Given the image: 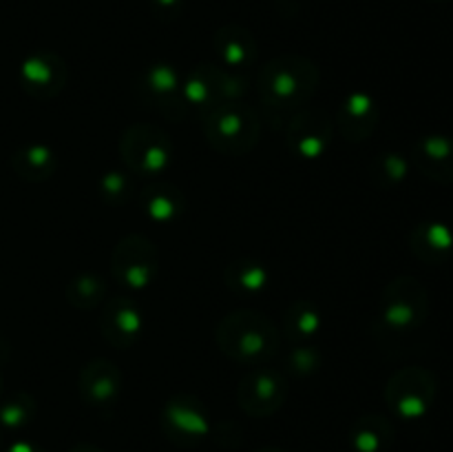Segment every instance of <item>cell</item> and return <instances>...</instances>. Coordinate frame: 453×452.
Instances as JSON below:
<instances>
[{
    "instance_id": "30",
    "label": "cell",
    "mask_w": 453,
    "mask_h": 452,
    "mask_svg": "<svg viewBox=\"0 0 453 452\" xmlns=\"http://www.w3.org/2000/svg\"><path fill=\"white\" fill-rule=\"evenodd\" d=\"M153 3L159 12H166V13H175L177 9H180V0H153Z\"/></svg>"
},
{
    "instance_id": "11",
    "label": "cell",
    "mask_w": 453,
    "mask_h": 452,
    "mask_svg": "<svg viewBox=\"0 0 453 452\" xmlns=\"http://www.w3.org/2000/svg\"><path fill=\"white\" fill-rule=\"evenodd\" d=\"M162 425L168 437L180 446H195L211 430V419L203 403L193 394H175L162 412Z\"/></svg>"
},
{
    "instance_id": "16",
    "label": "cell",
    "mask_w": 453,
    "mask_h": 452,
    "mask_svg": "<svg viewBox=\"0 0 453 452\" xmlns=\"http://www.w3.org/2000/svg\"><path fill=\"white\" fill-rule=\"evenodd\" d=\"M334 122L345 140L361 142L374 133L376 124H379V106L370 93L354 91L343 97Z\"/></svg>"
},
{
    "instance_id": "4",
    "label": "cell",
    "mask_w": 453,
    "mask_h": 452,
    "mask_svg": "<svg viewBox=\"0 0 453 452\" xmlns=\"http://www.w3.org/2000/svg\"><path fill=\"white\" fill-rule=\"evenodd\" d=\"M119 155L128 173L142 177L159 175L168 171L175 155L171 137L166 131L149 122L131 124L119 137Z\"/></svg>"
},
{
    "instance_id": "1",
    "label": "cell",
    "mask_w": 453,
    "mask_h": 452,
    "mask_svg": "<svg viewBox=\"0 0 453 452\" xmlns=\"http://www.w3.org/2000/svg\"><path fill=\"white\" fill-rule=\"evenodd\" d=\"M321 74L310 58L283 53L265 62L259 71V96L268 109L295 111L317 93Z\"/></svg>"
},
{
    "instance_id": "28",
    "label": "cell",
    "mask_w": 453,
    "mask_h": 452,
    "mask_svg": "<svg viewBox=\"0 0 453 452\" xmlns=\"http://www.w3.org/2000/svg\"><path fill=\"white\" fill-rule=\"evenodd\" d=\"M34 412V399L25 393H18L3 403V408H0V421H3L7 428H20V425L29 424Z\"/></svg>"
},
{
    "instance_id": "10",
    "label": "cell",
    "mask_w": 453,
    "mask_h": 452,
    "mask_svg": "<svg viewBox=\"0 0 453 452\" xmlns=\"http://www.w3.org/2000/svg\"><path fill=\"white\" fill-rule=\"evenodd\" d=\"M334 122L321 109L296 111L286 129V144L301 160H319L330 151Z\"/></svg>"
},
{
    "instance_id": "27",
    "label": "cell",
    "mask_w": 453,
    "mask_h": 452,
    "mask_svg": "<svg viewBox=\"0 0 453 452\" xmlns=\"http://www.w3.org/2000/svg\"><path fill=\"white\" fill-rule=\"evenodd\" d=\"M100 198L109 207H124L133 198V177L127 171H106L100 177Z\"/></svg>"
},
{
    "instance_id": "26",
    "label": "cell",
    "mask_w": 453,
    "mask_h": 452,
    "mask_svg": "<svg viewBox=\"0 0 453 452\" xmlns=\"http://www.w3.org/2000/svg\"><path fill=\"white\" fill-rule=\"evenodd\" d=\"M367 177L376 189H388L407 177V160L398 153H380L367 168Z\"/></svg>"
},
{
    "instance_id": "18",
    "label": "cell",
    "mask_w": 453,
    "mask_h": 452,
    "mask_svg": "<svg viewBox=\"0 0 453 452\" xmlns=\"http://www.w3.org/2000/svg\"><path fill=\"white\" fill-rule=\"evenodd\" d=\"M215 51L228 69H248L255 62L257 44L248 29L226 25L215 34Z\"/></svg>"
},
{
    "instance_id": "25",
    "label": "cell",
    "mask_w": 453,
    "mask_h": 452,
    "mask_svg": "<svg viewBox=\"0 0 453 452\" xmlns=\"http://www.w3.org/2000/svg\"><path fill=\"white\" fill-rule=\"evenodd\" d=\"M66 301L78 310H93L106 301V282L100 275L80 273L66 284Z\"/></svg>"
},
{
    "instance_id": "5",
    "label": "cell",
    "mask_w": 453,
    "mask_h": 452,
    "mask_svg": "<svg viewBox=\"0 0 453 452\" xmlns=\"http://www.w3.org/2000/svg\"><path fill=\"white\" fill-rule=\"evenodd\" d=\"M246 78L233 75L228 69L217 65H197L181 82V93L188 106L208 111L221 102L242 100L246 93Z\"/></svg>"
},
{
    "instance_id": "22",
    "label": "cell",
    "mask_w": 453,
    "mask_h": 452,
    "mask_svg": "<svg viewBox=\"0 0 453 452\" xmlns=\"http://www.w3.org/2000/svg\"><path fill=\"white\" fill-rule=\"evenodd\" d=\"M349 441L357 452H383L392 441V425L379 415H365L349 430Z\"/></svg>"
},
{
    "instance_id": "33",
    "label": "cell",
    "mask_w": 453,
    "mask_h": 452,
    "mask_svg": "<svg viewBox=\"0 0 453 452\" xmlns=\"http://www.w3.org/2000/svg\"><path fill=\"white\" fill-rule=\"evenodd\" d=\"M257 452H283V450H277V448H264V450H257Z\"/></svg>"
},
{
    "instance_id": "17",
    "label": "cell",
    "mask_w": 453,
    "mask_h": 452,
    "mask_svg": "<svg viewBox=\"0 0 453 452\" xmlns=\"http://www.w3.org/2000/svg\"><path fill=\"white\" fill-rule=\"evenodd\" d=\"M411 160L423 175L449 184L453 182V137L425 136L414 144Z\"/></svg>"
},
{
    "instance_id": "23",
    "label": "cell",
    "mask_w": 453,
    "mask_h": 452,
    "mask_svg": "<svg viewBox=\"0 0 453 452\" xmlns=\"http://www.w3.org/2000/svg\"><path fill=\"white\" fill-rule=\"evenodd\" d=\"M411 248L423 260L438 261L453 248V233L445 224H438V222L418 224L414 235H411Z\"/></svg>"
},
{
    "instance_id": "15",
    "label": "cell",
    "mask_w": 453,
    "mask_h": 452,
    "mask_svg": "<svg viewBox=\"0 0 453 452\" xmlns=\"http://www.w3.org/2000/svg\"><path fill=\"white\" fill-rule=\"evenodd\" d=\"M80 394L93 408H109L122 393V372L109 359H91L80 370Z\"/></svg>"
},
{
    "instance_id": "12",
    "label": "cell",
    "mask_w": 453,
    "mask_h": 452,
    "mask_svg": "<svg viewBox=\"0 0 453 452\" xmlns=\"http://www.w3.org/2000/svg\"><path fill=\"white\" fill-rule=\"evenodd\" d=\"M137 93L153 109L173 120H181L188 109L184 93H181L180 75L168 65H150L137 78Z\"/></svg>"
},
{
    "instance_id": "21",
    "label": "cell",
    "mask_w": 453,
    "mask_h": 452,
    "mask_svg": "<svg viewBox=\"0 0 453 452\" xmlns=\"http://www.w3.org/2000/svg\"><path fill=\"white\" fill-rule=\"evenodd\" d=\"M56 153L47 144H27L12 158L18 177L27 182H44L56 173Z\"/></svg>"
},
{
    "instance_id": "3",
    "label": "cell",
    "mask_w": 453,
    "mask_h": 452,
    "mask_svg": "<svg viewBox=\"0 0 453 452\" xmlns=\"http://www.w3.org/2000/svg\"><path fill=\"white\" fill-rule=\"evenodd\" d=\"M206 142L221 155H246L259 140L261 120L250 105L242 100L221 102L202 113Z\"/></svg>"
},
{
    "instance_id": "2",
    "label": "cell",
    "mask_w": 453,
    "mask_h": 452,
    "mask_svg": "<svg viewBox=\"0 0 453 452\" xmlns=\"http://www.w3.org/2000/svg\"><path fill=\"white\" fill-rule=\"evenodd\" d=\"M217 346L230 359L246 366H261L277 355L279 328L273 319L257 310H237L226 315L215 332Z\"/></svg>"
},
{
    "instance_id": "9",
    "label": "cell",
    "mask_w": 453,
    "mask_h": 452,
    "mask_svg": "<svg viewBox=\"0 0 453 452\" xmlns=\"http://www.w3.org/2000/svg\"><path fill=\"white\" fill-rule=\"evenodd\" d=\"M288 397V381L279 370L252 366L239 381V406L250 417H270L283 406Z\"/></svg>"
},
{
    "instance_id": "14",
    "label": "cell",
    "mask_w": 453,
    "mask_h": 452,
    "mask_svg": "<svg viewBox=\"0 0 453 452\" xmlns=\"http://www.w3.org/2000/svg\"><path fill=\"white\" fill-rule=\"evenodd\" d=\"M100 328L102 337L113 348L127 350L140 339L142 328H144V315H142L137 301H133L131 297H111L102 308Z\"/></svg>"
},
{
    "instance_id": "29",
    "label": "cell",
    "mask_w": 453,
    "mask_h": 452,
    "mask_svg": "<svg viewBox=\"0 0 453 452\" xmlns=\"http://www.w3.org/2000/svg\"><path fill=\"white\" fill-rule=\"evenodd\" d=\"M319 366H321V357H319L317 348H305V346H301V348L292 350L290 357H288V368L292 372H299V375H310Z\"/></svg>"
},
{
    "instance_id": "24",
    "label": "cell",
    "mask_w": 453,
    "mask_h": 452,
    "mask_svg": "<svg viewBox=\"0 0 453 452\" xmlns=\"http://www.w3.org/2000/svg\"><path fill=\"white\" fill-rule=\"evenodd\" d=\"M323 315L312 301H295L283 315V332L290 339H310L321 331Z\"/></svg>"
},
{
    "instance_id": "31",
    "label": "cell",
    "mask_w": 453,
    "mask_h": 452,
    "mask_svg": "<svg viewBox=\"0 0 453 452\" xmlns=\"http://www.w3.org/2000/svg\"><path fill=\"white\" fill-rule=\"evenodd\" d=\"M7 452H44V450L40 446H35V443L20 441V443H13Z\"/></svg>"
},
{
    "instance_id": "19",
    "label": "cell",
    "mask_w": 453,
    "mask_h": 452,
    "mask_svg": "<svg viewBox=\"0 0 453 452\" xmlns=\"http://www.w3.org/2000/svg\"><path fill=\"white\" fill-rule=\"evenodd\" d=\"M142 211L157 224H171L184 213V195L173 184H150L142 191Z\"/></svg>"
},
{
    "instance_id": "20",
    "label": "cell",
    "mask_w": 453,
    "mask_h": 452,
    "mask_svg": "<svg viewBox=\"0 0 453 452\" xmlns=\"http://www.w3.org/2000/svg\"><path fill=\"white\" fill-rule=\"evenodd\" d=\"M224 282L234 295L257 297L268 288L270 275L261 261L243 257V260H234L233 264L226 269Z\"/></svg>"
},
{
    "instance_id": "32",
    "label": "cell",
    "mask_w": 453,
    "mask_h": 452,
    "mask_svg": "<svg viewBox=\"0 0 453 452\" xmlns=\"http://www.w3.org/2000/svg\"><path fill=\"white\" fill-rule=\"evenodd\" d=\"M71 452H104V450H100V448L91 446V443H80V446H75Z\"/></svg>"
},
{
    "instance_id": "7",
    "label": "cell",
    "mask_w": 453,
    "mask_h": 452,
    "mask_svg": "<svg viewBox=\"0 0 453 452\" xmlns=\"http://www.w3.org/2000/svg\"><path fill=\"white\" fill-rule=\"evenodd\" d=\"M427 315V292L414 277H396L385 288L380 319L385 328L405 335L423 323Z\"/></svg>"
},
{
    "instance_id": "8",
    "label": "cell",
    "mask_w": 453,
    "mask_h": 452,
    "mask_svg": "<svg viewBox=\"0 0 453 452\" xmlns=\"http://www.w3.org/2000/svg\"><path fill=\"white\" fill-rule=\"evenodd\" d=\"M436 394L434 377L423 368L410 366L398 370L385 388V399L389 408L403 419H418L429 410Z\"/></svg>"
},
{
    "instance_id": "13",
    "label": "cell",
    "mask_w": 453,
    "mask_h": 452,
    "mask_svg": "<svg viewBox=\"0 0 453 452\" xmlns=\"http://www.w3.org/2000/svg\"><path fill=\"white\" fill-rule=\"evenodd\" d=\"M69 69L66 62L53 51H38L20 66V84L35 100H51L65 91Z\"/></svg>"
},
{
    "instance_id": "6",
    "label": "cell",
    "mask_w": 453,
    "mask_h": 452,
    "mask_svg": "<svg viewBox=\"0 0 453 452\" xmlns=\"http://www.w3.org/2000/svg\"><path fill=\"white\" fill-rule=\"evenodd\" d=\"M159 255L155 244L144 235H127L113 248L111 273L128 291H142L157 277Z\"/></svg>"
}]
</instances>
